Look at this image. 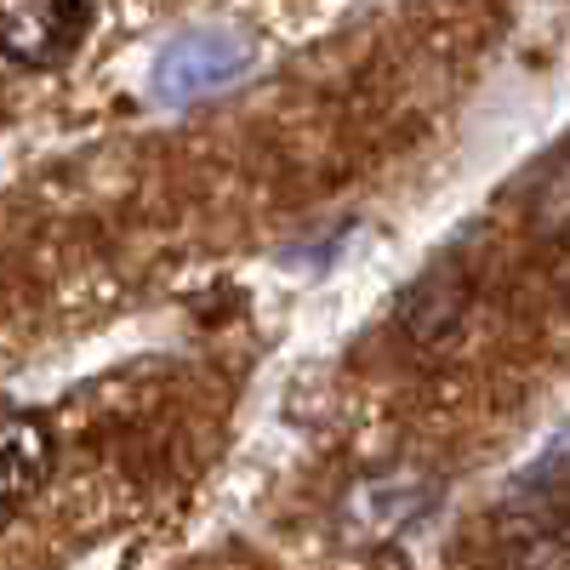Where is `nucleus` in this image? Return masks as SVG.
<instances>
[{
    "label": "nucleus",
    "mask_w": 570,
    "mask_h": 570,
    "mask_svg": "<svg viewBox=\"0 0 570 570\" xmlns=\"http://www.w3.org/2000/svg\"><path fill=\"white\" fill-rule=\"evenodd\" d=\"M462 308H468V274H462L456 263H434V268H428L411 292H405L400 320H405V331H411V343L434 348V343H445L451 331L462 325Z\"/></svg>",
    "instance_id": "39448f33"
},
{
    "label": "nucleus",
    "mask_w": 570,
    "mask_h": 570,
    "mask_svg": "<svg viewBox=\"0 0 570 570\" xmlns=\"http://www.w3.org/2000/svg\"><path fill=\"white\" fill-rule=\"evenodd\" d=\"M52 473V434L29 411H0V519L23 508Z\"/></svg>",
    "instance_id": "20e7f679"
},
{
    "label": "nucleus",
    "mask_w": 570,
    "mask_h": 570,
    "mask_svg": "<svg viewBox=\"0 0 570 570\" xmlns=\"http://www.w3.org/2000/svg\"><path fill=\"white\" fill-rule=\"evenodd\" d=\"M91 23V0H0V69H58Z\"/></svg>",
    "instance_id": "f03ea898"
},
{
    "label": "nucleus",
    "mask_w": 570,
    "mask_h": 570,
    "mask_svg": "<svg viewBox=\"0 0 570 570\" xmlns=\"http://www.w3.org/2000/svg\"><path fill=\"white\" fill-rule=\"evenodd\" d=\"M440 502V480L422 468H389L371 480L348 485L343 508H337V531L348 548H389L400 542L416 519H428Z\"/></svg>",
    "instance_id": "f257e3e1"
},
{
    "label": "nucleus",
    "mask_w": 570,
    "mask_h": 570,
    "mask_svg": "<svg viewBox=\"0 0 570 570\" xmlns=\"http://www.w3.org/2000/svg\"><path fill=\"white\" fill-rule=\"evenodd\" d=\"M252 63V46L228 29H200V35H183L171 40L160 63H155V98L183 109V104H200L212 91H223L228 80H240V69Z\"/></svg>",
    "instance_id": "7ed1b4c3"
},
{
    "label": "nucleus",
    "mask_w": 570,
    "mask_h": 570,
    "mask_svg": "<svg viewBox=\"0 0 570 570\" xmlns=\"http://www.w3.org/2000/svg\"><path fill=\"white\" fill-rule=\"evenodd\" d=\"M564 223H570V166H564L559 177H548V188L537 195V228L553 234V228H564Z\"/></svg>",
    "instance_id": "423d86ee"
}]
</instances>
